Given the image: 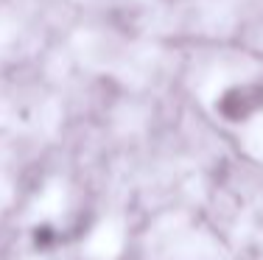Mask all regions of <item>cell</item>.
<instances>
[{"mask_svg":"<svg viewBox=\"0 0 263 260\" xmlns=\"http://www.w3.org/2000/svg\"><path fill=\"white\" fill-rule=\"evenodd\" d=\"M213 109L227 123H247L263 112V82H233L213 101Z\"/></svg>","mask_w":263,"mask_h":260,"instance_id":"6da1fadb","label":"cell"},{"mask_svg":"<svg viewBox=\"0 0 263 260\" xmlns=\"http://www.w3.org/2000/svg\"><path fill=\"white\" fill-rule=\"evenodd\" d=\"M31 241H34L36 249L51 252L53 246H56V241H59V230H56L51 221H42V224L34 227V232H31Z\"/></svg>","mask_w":263,"mask_h":260,"instance_id":"7a4b0ae2","label":"cell"}]
</instances>
